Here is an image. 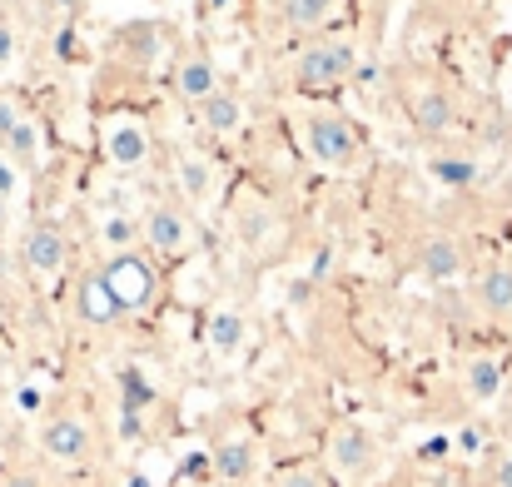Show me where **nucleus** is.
Listing matches in <instances>:
<instances>
[{
  "label": "nucleus",
  "mask_w": 512,
  "mask_h": 487,
  "mask_svg": "<svg viewBox=\"0 0 512 487\" xmlns=\"http://www.w3.org/2000/svg\"><path fill=\"white\" fill-rule=\"evenodd\" d=\"M324 468H329V478H339L348 487H368L383 473V443H378V433L368 423H358V418L339 423L329 433V443H324Z\"/></svg>",
  "instance_id": "f257e3e1"
},
{
  "label": "nucleus",
  "mask_w": 512,
  "mask_h": 487,
  "mask_svg": "<svg viewBox=\"0 0 512 487\" xmlns=\"http://www.w3.org/2000/svg\"><path fill=\"white\" fill-rule=\"evenodd\" d=\"M353 70H358V40H348V35H314L294 55V80H299V90H314V95L339 90Z\"/></svg>",
  "instance_id": "f03ea898"
},
{
  "label": "nucleus",
  "mask_w": 512,
  "mask_h": 487,
  "mask_svg": "<svg viewBox=\"0 0 512 487\" xmlns=\"http://www.w3.org/2000/svg\"><path fill=\"white\" fill-rule=\"evenodd\" d=\"M299 145L329 174H339V169L358 160V130L343 120L339 110H304L299 115Z\"/></svg>",
  "instance_id": "7ed1b4c3"
},
{
  "label": "nucleus",
  "mask_w": 512,
  "mask_h": 487,
  "mask_svg": "<svg viewBox=\"0 0 512 487\" xmlns=\"http://www.w3.org/2000/svg\"><path fill=\"white\" fill-rule=\"evenodd\" d=\"M35 443L40 453L55 463V468H80L95 458V423L85 413H50L40 428H35Z\"/></svg>",
  "instance_id": "20e7f679"
},
{
  "label": "nucleus",
  "mask_w": 512,
  "mask_h": 487,
  "mask_svg": "<svg viewBox=\"0 0 512 487\" xmlns=\"http://www.w3.org/2000/svg\"><path fill=\"white\" fill-rule=\"evenodd\" d=\"M100 274H105V284H110V294H115L120 314H145V309L155 304L160 279H155V264L145 259V249L110 254V259L100 264Z\"/></svg>",
  "instance_id": "39448f33"
},
{
  "label": "nucleus",
  "mask_w": 512,
  "mask_h": 487,
  "mask_svg": "<svg viewBox=\"0 0 512 487\" xmlns=\"http://www.w3.org/2000/svg\"><path fill=\"white\" fill-rule=\"evenodd\" d=\"M100 150H105V160L115 164L120 174H135V169H145L150 155H155V135H150V125H145L140 115L115 110V115L100 120Z\"/></svg>",
  "instance_id": "423d86ee"
},
{
  "label": "nucleus",
  "mask_w": 512,
  "mask_h": 487,
  "mask_svg": "<svg viewBox=\"0 0 512 487\" xmlns=\"http://www.w3.org/2000/svg\"><path fill=\"white\" fill-rule=\"evenodd\" d=\"M140 249L150 259H184L194 249V219L179 204H150L140 214Z\"/></svg>",
  "instance_id": "0eeeda50"
},
{
  "label": "nucleus",
  "mask_w": 512,
  "mask_h": 487,
  "mask_svg": "<svg viewBox=\"0 0 512 487\" xmlns=\"http://www.w3.org/2000/svg\"><path fill=\"white\" fill-rule=\"evenodd\" d=\"M20 264H25V274H30V279H40V284L60 279V274H65V264H70V239H65V229H60V224H50V219L30 224V229H25V239H20Z\"/></svg>",
  "instance_id": "6e6552de"
},
{
  "label": "nucleus",
  "mask_w": 512,
  "mask_h": 487,
  "mask_svg": "<svg viewBox=\"0 0 512 487\" xmlns=\"http://www.w3.org/2000/svg\"><path fill=\"white\" fill-rule=\"evenodd\" d=\"M174 189H179V199H184L189 209L214 204V189H219V164H214V155L184 145V150L174 155Z\"/></svg>",
  "instance_id": "1a4fd4ad"
},
{
  "label": "nucleus",
  "mask_w": 512,
  "mask_h": 487,
  "mask_svg": "<svg viewBox=\"0 0 512 487\" xmlns=\"http://www.w3.org/2000/svg\"><path fill=\"white\" fill-rule=\"evenodd\" d=\"M209 458H214V478L224 487H249L259 478V443H254V433H224Z\"/></svg>",
  "instance_id": "9d476101"
},
{
  "label": "nucleus",
  "mask_w": 512,
  "mask_h": 487,
  "mask_svg": "<svg viewBox=\"0 0 512 487\" xmlns=\"http://www.w3.org/2000/svg\"><path fill=\"white\" fill-rule=\"evenodd\" d=\"M204 348L219 358V363H234V358H244V348H249V319L239 314V309H214L209 319H204Z\"/></svg>",
  "instance_id": "9b49d317"
},
{
  "label": "nucleus",
  "mask_w": 512,
  "mask_h": 487,
  "mask_svg": "<svg viewBox=\"0 0 512 487\" xmlns=\"http://www.w3.org/2000/svg\"><path fill=\"white\" fill-rule=\"evenodd\" d=\"M224 90V80H219V65L204 55V50H194V55H184L179 65H174V95L184 100V105H204L209 95H219Z\"/></svg>",
  "instance_id": "f8f14e48"
},
{
  "label": "nucleus",
  "mask_w": 512,
  "mask_h": 487,
  "mask_svg": "<svg viewBox=\"0 0 512 487\" xmlns=\"http://www.w3.org/2000/svg\"><path fill=\"white\" fill-rule=\"evenodd\" d=\"M274 229H279V214H274L269 199H259V194H239L234 199V239L244 249H264L274 239Z\"/></svg>",
  "instance_id": "ddd939ff"
},
{
  "label": "nucleus",
  "mask_w": 512,
  "mask_h": 487,
  "mask_svg": "<svg viewBox=\"0 0 512 487\" xmlns=\"http://www.w3.org/2000/svg\"><path fill=\"white\" fill-rule=\"evenodd\" d=\"M463 269H468V254H463V244H458L453 234H428V239L418 244V274H423V279L453 284Z\"/></svg>",
  "instance_id": "4468645a"
},
{
  "label": "nucleus",
  "mask_w": 512,
  "mask_h": 487,
  "mask_svg": "<svg viewBox=\"0 0 512 487\" xmlns=\"http://www.w3.org/2000/svg\"><path fill=\"white\" fill-rule=\"evenodd\" d=\"M199 125H204V135H214V140H234V135H244V125H249V105H244V95H234V90L224 85L219 95H209V100L199 105Z\"/></svg>",
  "instance_id": "2eb2a0df"
},
{
  "label": "nucleus",
  "mask_w": 512,
  "mask_h": 487,
  "mask_svg": "<svg viewBox=\"0 0 512 487\" xmlns=\"http://www.w3.org/2000/svg\"><path fill=\"white\" fill-rule=\"evenodd\" d=\"M75 314H80V324H90V328H110L120 319V304H115V294H110V284H105L100 269L80 274V284H75Z\"/></svg>",
  "instance_id": "dca6fc26"
},
{
  "label": "nucleus",
  "mask_w": 512,
  "mask_h": 487,
  "mask_svg": "<svg viewBox=\"0 0 512 487\" xmlns=\"http://www.w3.org/2000/svg\"><path fill=\"white\" fill-rule=\"evenodd\" d=\"M408 120H413V130H418L423 140H443V135L453 130L458 110H453L448 90H418V95L408 100Z\"/></svg>",
  "instance_id": "f3484780"
},
{
  "label": "nucleus",
  "mask_w": 512,
  "mask_h": 487,
  "mask_svg": "<svg viewBox=\"0 0 512 487\" xmlns=\"http://www.w3.org/2000/svg\"><path fill=\"white\" fill-rule=\"evenodd\" d=\"M473 304L488 319H512V264H488L473 279Z\"/></svg>",
  "instance_id": "a211bd4d"
},
{
  "label": "nucleus",
  "mask_w": 512,
  "mask_h": 487,
  "mask_svg": "<svg viewBox=\"0 0 512 487\" xmlns=\"http://www.w3.org/2000/svg\"><path fill=\"white\" fill-rule=\"evenodd\" d=\"M463 393H468V403H478V408L498 403V393H503V363H498L493 353H473V358L463 363Z\"/></svg>",
  "instance_id": "6ab92c4d"
},
{
  "label": "nucleus",
  "mask_w": 512,
  "mask_h": 487,
  "mask_svg": "<svg viewBox=\"0 0 512 487\" xmlns=\"http://www.w3.org/2000/svg\"><path fill=\"white\" fill-rule=\"evenodd\" d=\"M95 239L105 244V254H130V249H140V219L135 214H100L95 219Z\"/></svg>",
  "instance_id": "aec40b11"
},
{
  "label": "nucleus",
  "mask_w": 512,
  "mask_h": 487,
  "mask_svg": "<svg viewBox=\"0 0 512 487\" xmlns=\"http://www.w3.org/2000/svg\"><path fill=\"white\" fill-rule=\"evenodd\" d=\"M0 150H5L10 160H15L20 169H25V174H30L35 164L45 160V130H40V125H35L30 115H25V125H20V130L10 135V145H0Z\"/></svg>",
  "instance_id": "412c9836"
},
{
  "label": "nucleus",
  "mask_w": 512,
  "mask_h": 487,
  "mask_svg": "<svg viewBox=\"0 0 512 487\" xmlns=\"http://www.w3.org/2000/svg\"><path fill=\"white\" fill-rule=\"evenodd\" d=\"M339 15V0H284V20H289V30H319L324 35V25Z\"/></svg>",
  "instance_id": "4be33fe9"
},
{
  "label": "nucleus",
  "mask_w": 512,
  "mask_h": 487,
  "mask_svg": "<svg viewBox=\"0 0 512 487\" xmlns=\"http://www.w3.org/2000/svg\"><path fill=\"white\" fill-rule=\"evenodd\" d=\"M428 174H433L438 184L458 189V184H468L478 169H473V160H463V155H433V160H428Z\"/></svg>",
  "instance_id": "5701e85b"
},
{
  "label": "nucleus",
  "mask_w": 512,
  "mask_h": 487,
  "mask_svg": "<svg viewBox=\"0 0 512 487\" xmlns=\"http://www.w3.org/2000/svg\"><path fill=\"white\" fill-rule=\"evenodd\" d=\"M20 70V25L10 15H0V80Z\"/></svg>",
  "instance_id": "b1692460"
},
{
  "label": "nucleus",
  "mask_w": 512,
  "mask_h": 487,
  "mask_svg": "<svg viewBox=\"0 0 512 487\" xmlns=\"http://www.w3.org/2000/svg\"><path fill=\"white\" fill-rule=\"evenodd\" d=\"M269 487H334L329 468H314V463H299V468H284Z\"/></svg>",
  "instance_id": "393cba45"
},
{
  "label": "nucleus",
  "mask_w": 512,
  "mask_h": 487,
  "mask_svg": "<svg viewBox=\"0 0 512 487\" xmlns=\"http://www.w3.org/2000/svg\"><path fill=\"white\" fill-rule=\"evenodd\" d=\"M25 194V169L0 150V204H15Z\"/></svg>",
  "instance_id": "a878e982"
},
{
  "label": "nucleus",
  "mask_w": 512,
  "mask_h": 487,
  "mask_svg": "<svg viewBox=\"0 0 512 487\" xmlns=\"http://www.w3.org/2000/svg\"><path fill=\"white\" fill-rule=\"evenodd\" d=\"M25 125V110H20V100H10V95H0V145H10V135Z\"/></svg>",
  "instance_id": "bb28decb"
},
{
  "label": "nucleus",
  "mask_w": 512,
  "mask_h": 487,
  "mask_svg": "<svg viewBox=\"0 0 512 487\" xmlns=\"http://www.w3.org/2000/svg\"><path fill=\"white\" fill-rule=\"evenodd\" d=\"M0 487H45V478H40L35 468H10V473L0 478Z\"/></svg>",
  "instance_id": "cd10ccee"
},
{
  "label": "nucleus",
  "mask_w": 512,
  "mask_h": 487,
  "mask_svg": "<svg viewBox=\"0 0 512 487\" xmlns=\"http://www.w3.org/2000/svg\"><path fill=\"white\" fill-rule=\"evenodd\" d=\"M493 487H512V453H503L493 463Z\"/></svg>",
  "instance_id": "c85d7f7f"
},
{
  "label": "nucleus",
  "mask_w": 512,
  "mask_h": 487,
  "mask_svg": "<svg viewBox=\"0 0 512 487\" xmlns=\"http://www.w3.org/2000/svg\"><path fill=\"white\" fill-rule=\"evenodd\" d=\"M433 5H458V0H433Z\"/></svg>",
  "instance_id": "c756f323"
},
{
  "label": "nucleus",
  "mask_w": 512,
  "mask_h": 487,
  "mask_svg": "<svg viewBox=\"0 0 512 487\" xmlns=\"http://www.w3.org/2000/svg\"><path fill=\"white\" fill-rule=\"evenodd\" d=\"M70 487H100V483H70Z\"/></svg>",
  "instance_id": "7c9ffc66"
}]
</instances>
